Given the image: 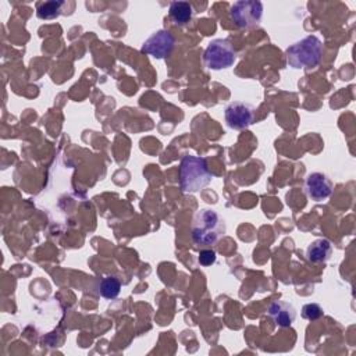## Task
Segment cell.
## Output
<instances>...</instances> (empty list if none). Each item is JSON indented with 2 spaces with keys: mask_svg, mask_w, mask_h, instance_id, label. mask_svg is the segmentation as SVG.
<instances>
[{
  "mask_svg": "<svg viewBox=\"0 0 356 356\" xmlns=\"http://www.w3.org/2000/svg\"><path fill=\"white\" fill-rule=\"evenodd\" d=\"M213 179L203 157L186 154L179 164V186L182 192L191 193L203 189Z\"/></svg>",
  "mask_w": 356,
  "mask_h": 356,
  "instance_id": "cell-1",
  "label": "cell"
},
{
  "mask_svg": "<svg viewBox=\"0 0 356 356\" xmlns=\"http://www.w3.org/2000/svg\"><path fill=\"white\" fill-rule=\"evenodd\" d=\"M192 241L200 246L214 245L225 232L221 217L210 209H202L196 213L192 224Z\"/></svg>",
  "mask_w": 356,
  "mask_h": 356,
  "instance_id": "cell-2",
  "label": "cell"
},
{
  "mask_svg": "<svg viewBox=\"0 0 356 356\" xmlns=\"http://www.w3.org/2000/svg\"><path fill=\"white\" fill-rule=\"evenodd\" d=\"M285 54L286 63L292 68H312L321 60L323 43L317 36L310 35L289 46Z\"/></svg>",
  "mask_w": 356,
  "mask_h": 356,
  "instance_id": "cell-3",
  "label": "cell"
},
{
  "mask_svg": "<svg viewBox=\"0 0 356 356\" xmlns=\"http://www.w3.org/2000/svg\"><path fill=\"white\" fill-rule=\"evenodd\" d=\"M236 60V51L227 39L211 40L203 54L204 65L210 70H224Z\"/></svg>",
  "mask_w": 356,
  "mask_h": 356,
  "instance_id": "cell-4",
  "label": "cell"
},
{
  "mask_svg": "<svg viewBox=\"0 0 356 356\" xmlns=\"http://www.w3.org/2000/svg\"><path fill=\"white\" fill-rule=\"evenodd\" d=\"M229 15L236 26L253 28L261 19L263 4L256 0H241L231 6Z\"/></svg>",
  "mask_w": 356,
  "mask_h": 356,
  "instance_id": "cell-5",
  "label": "cell"
},
{
  "mask_svg": "<svg viewBox=\"0 0 356 356\" xmlns=\"http://www.w3.org/2000/svg\"><path fill=\"white\" fill-rule=\"evenodd\" d=\"M227 125L232 129H243L253 124L254 111L253 107L243 102H232L224 111Z\"/></svg>",
  "mask_w": 356,
  "mask_h": 356,
  "instance_id": "cell-6",
  "label": "cell"
},
{
  "mask_svg": "<svg viewBox=\"0 0 356 356\" xmlns=\"http://www.w3.org/2000/svg\"><path fill=\"white\" fill-rule=\"evenodd\" d=\"M174 44H175L174 36L168 31L160 29L154 32L149 39L145 40L142 46V51L156 58H164L171 53V50L174 49Z\"/></svg>",
  "mask_w": 356,
  "mask_h": 356,
  "instance_id": "cell-7",
  "label": "cell"
},
{
  "mask_svg": "<svg viewBox=\"0 0 356 356\" xmlns=\"http://www.w3.org/2000/svg\"><path fill=\"white\" fill-rule=\"evenodd\" d=\"M305 191L312 200L327 199L332 192V184L323 172H312L305 181Z\"/></svg>",
  "mask_w": 356,
  "mask_h": 356,
  "instance_id": "cell-8",
  "label": "cell"
},
{
  "mask_svg": "<svg viewBox=\"0 0 356 356\" xmlns=\"http://www.w3.org/2000/svg\"><path fill=\"white\" fill-rule=\"evenodd\" d=\"M268 314L278 327H289L296 318V310L286 302H274L268 307Z\"/></svg>",
  "mask_w": 356,
  "mask_h": 356,
  "instance_id": "cell-9",
  "label": "cell"
},
{
  "mask_svg": "<svg viewBox=\"0 0 356 356\" xmlns=\"http://www.w3.org/2000/svg\"><path fill=\"white\" fill-rule=\"evenodd\" d=\"M331 252H332V246L330 241L316 239L307 246L306 256H307V260L312 263H323L330 259Z\"/></svg>",
  "mask_w": 356,
  "mask_h": 356,
  "instance_id": "cell-10",
  "label": "cell"
},
{
  "mask_svg": "<svg viewBox=\"0 0 356 356\" xmlns=\"http://www.w3.org/2000/svg\"><path fill=\"white\" fill-rule=\"evenodd\" d=\"M170 18L177 25H185L192 19L193 8L186 1H172L168 8Z\"/></svg>",
  "mask_w": 356,
  "mask_h": 356,
  "instance_id": "cell-11",
  "label": "cell"
},
{
  "mask_svg": "<svg viewBox=\"0 0 356 356\" xmlns=\"http://www.w3.org/2000/svg\"><path fill=\"white\" fill-rule=\"evenodd\" d=\"M64 7V1H43L38 4L36 8V15L40 19H53L61 14V8Z\"/></svg>",
  "mask_w": 356,
  "mask_h": 356,
  "instance_id": "cell-12",
  "label": "cell"
},
{
  "mask_svg": "<svg viewBox=\"0 0 356 356\" xmlns=\"http://www.w3.org/2000/svg\"><path fill=\"white\" fill-rule=\"evenodd\" d=\"M121 291V282L115 277H106L99 284V293L106 299H114Z\"/></svg>",
  "mask_w": 356,
  "mask_h": 356,
  "instance_id": "cell-13",
  "label": "cell"
},
{
  "mask_svg": "<svg viewBox=\"0 0 356 356\" xmlns=\"http://www.w3.org/2000/svg\"><path fill=\"white\" fill-rule=\"evenodd\" d=\"M323 309L320 307V305L317 303H307L302 307V317L313 321V320H317L323 316Z\"/></svg>",
  "mask_w": 356,
  "mask_h": 356,
  "instance_id": "cell-14",
  "label": "cell"
},
{
  "mask_svg": "<svg viewBox=\"0 0 356 356\" xmlns=\"http://www.w3.org/2000/svg\"><path fill=\"white\" fill-rule=\"evenodd\" d=\"M197 261H199L202 266H211V264L216 261V252H214V250H210V249L200 250V253H199V256H197Z\"/></svg>",
  "mask_w": 356,
  "mask_h": 356,
  "instance_id": "cell-15",
  "label": "cell"
}]
</instances>
